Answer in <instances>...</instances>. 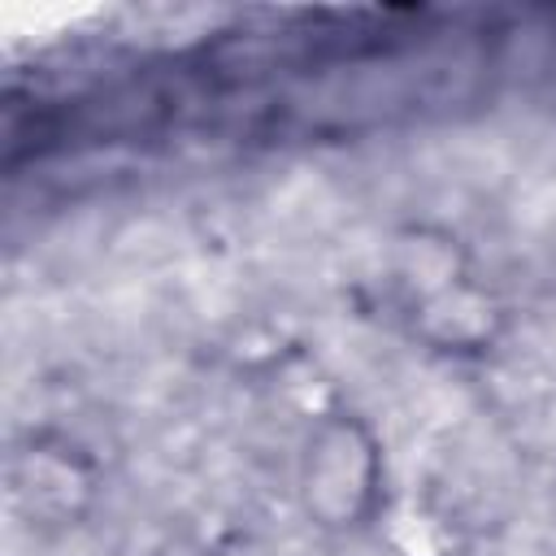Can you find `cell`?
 <instances>
[{
    "label": "cell",
    "mask_w": 556,
    "mask_h": 556,
    "mask_svg": "<svg viewBox=\"0 0 556 556\" xmlns=\"http://www.w3.org/2000/svg\"><path fill=\"white\" fill-rule=\"evenodd\" d=\"M300 504L321 530H352L369 517L382 482L374 430L352 413H326L300 447Z\"/></svg>",
    "instance_id": "obj_1"
},
{
    "label": "cell",
    "mask_w": 556,
    "mask_h": 556,
    "mask_svg": "<svg viewBox=\"0 0 556 556\" xmlns=\"http://www.w3.org/2000/svg\"><path fill=\"white\" fill-rule=\"evenodd\" d=\"M9 482L22 513L43 526H74L96 495V478L87 460L70 443H52V439H30L26 447H17Z\"/></svg>",
    "instance_id": "obj_2"
}]
</instances>
